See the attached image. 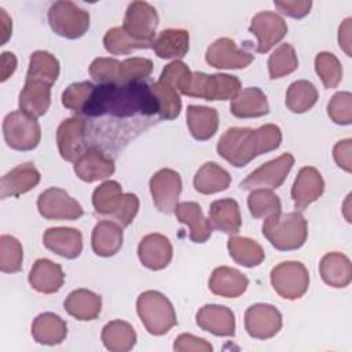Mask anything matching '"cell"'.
Returning a JSON list of instances; mask_svg holds the SVG:
<instances>
[{
  "instance_id": "1",
  "label": "cell",
  "mask_w": 352,
  "mask_h": 352,
  "mask_svg": "<svg viewBox=\"0 0 352 352\" xmlns=\"http://www.w3.org/2000/svg\"><path fill=\"white\" fill-rule=\"evenodd\" d=\"M158 103L151 85L143 81L126 84H99L94 88L82 114L102 117L106 114L125 118L136 114L153 116Z\"/></svg>"
},
{
  "instance_id": "2",
  "label": "cell",
  "mask_w": 352,
  "mask_h": 352,
  "mask_svg": "<svg viewBox=\"0 0 352 352\" xmlns=\"http://www.w3.org/2000/svg\"><path fill=\"white\" fill-rule=\"evenodd\" d=\"M261 230L268 242L282 252L300 249L308 236V224L300 212L272 214L265 219Z\"/></svg>"
},
{
  "instance_id": "3",
  "label": "cell",
  "mask_w": 352,
  "mask_h": 352,
  "mask_svg": "<svg viewBox=\"0 0 352 352\" xmlns=\"http://www.w3.org/2000/svg\"><path fill=\"white\" fill-rule=\"evenodd\" d=\"M136 311L143 326L153 336L166 334L177 323L172 302L157 290L143 292L136 300Z\"/></svg>"
},
{
  "instance_id": "4",
  "label": "cell",
  "mask_w": 352,
  "mask_h": 352,
  "mask_svg": "<svg viewBox=\"0 0 352 352\" xmlns=\"http://www.w3.org/2000/svg\"><path fill=\"white\" fill-rule=\"evenodd\" d=\"M217 153L235 168L246 166L253 158L263 154L256 129L232 126L217 142Z\"/></svg>"
},
{
  "instance_id": "5",
  "label": "cell",
  "mask_w": 352,
  "mask_h": 352,
  "mask_svg": "<svg viewBox=\"0 0 352 352\" xmlns=\"http://www.w3.org/2000/svg\"><path fill=\"white\" fill-rule=\"evenodd\" d=\"M241 91V81L231 74H206L202 72L191 73L184 95L205 100H232Z\"/></svg>"
},
{
  "instance_id": "6",
  "label": "cell",
  "mask_w": 352,
  "mask_h": 352,
  "mask_svg": "<svg viewBox=\"0 0 352 352\" xmlns=\"http://www.w3.org/2000/svg\"><path fill=\"white\" fill-rule=\"evenodd\" d=\"M3 135L8 147L18 151H29L40 143L41 128L34 116L19 109L6 116Z\"/></svg>"
},
{
  "instance_id": "7",
  "label": "cell",
  "mask_w": 352,
  "mask_h": 352,
  "mask_svg": "<svg viewBox=\"0 0 352 352\" xmlns=\"http://www.w3.org/2000/svg\"><path fill=\"white\" fill-rule=\"evenodd\" d=\"M48 23L65 38H80L89 29V14L73 1H55L48 8Z\"/></svg>"
},
{
  "instance_id": "8",
  "label": "cell",
  "mask_w": 352,
  "mask_h": 352,
  "mask_svg": "<svg viewBox=\"0 0 352 352\" xmlns=\"http://www.w3.org/2000/svg\"><path fill=\"white\" fill-rule=\"evenodd\" d=\"M274 290L286 300L301 298L309 286V272L300 261H283L271 271Z\"/></svg>"
},
{
  "instance_id": "9",
  "label": "cell",
  "mask_w": 352,
  "mask_h": 352,
  "mask_svg": "<svg viewBox=\"0 0 352 352\" xmlns=\"http://www.w3.org/2000/svg\"><path fill=\"white\" fill-rule=\"evenodd\" d=\"M157 26L158 14L151 4L146 1H132L126 7L122 28L132 38L146 43L153 48Z\"/></svg>"
},
{
  "instance_id": "10",
  "label": "cell",
  "mask_w": 352,
  "mask_h": 352,
  "mask_svg": "<svg viewBox=\"0 0 352 352\" xmlns=\"http://www.w3.org/2000/svg\"><path fill=\"white\" fill-rule=\"evenodd\" d=\"M294 165V157L290 153H285L275 160H271L256 170H253L239 187L242 190H254V188H278L286 180L289 172Z\"/></svg>"
},
{
  "instance_id": "11",
  "label": "cell",
  "mask_w": 352,
  "mask_h": 352,
  "mask_svg": "<svg viewBox=\"0 0 352 352\" xmlns=\"http://www.w3.org/2000/svg\"><path fill=\"white\" fill-rule=\"evenodd\" d=\"M37 209L48 220H77L84 213L81 205L58 187H51L38 195Z\"/></svg>"
},
{
  "instance_id": "12",
  "label": "cell",
  "mask_w": 352,
  "mask_h": 352,
  "mask_svg": "<svg viewBox=\"0 0 352 352\" xmlns=\"http://www.w3.org/2000/svg\"><path fill=\"white\" fill-rule=\"evenodd\" d=\"M150 192L155 208L162 213H173L182 192L180 175L169 168L160 169L150 179Z\"/></svg>"
},
{
  "instance_id": "13",
  "label": "cell",
  "mask_w": 352,
  "mask_h": 352,
  "mask_svg": "<svg viewBox=\"0 0 352 352\" xmlns=\"http://www.w3.org/2000/svg\"><path fill=\"white\" fill-rule=\"evenodd\" d=\"M282 329V314L271 304H253L245 312V330L256 340H268Z\"/></svg>"
},
{
  "instance_id": "14",
  "label": "cell",
  "mask_w": 352,
  "mask_h": 352,
  "mask_svg": "<svg viewBox=\"0 0 352 352\" xmlns=\"http://www.w3.org/2000/svg\"><path fill=\"white\" fill-rule=\"evenodd\" d=\"M249 32L257 37L256 52L265 54L286 36L287 23L276 12L261 11L252 18Z\"/></svg>"
},
{
  "instance_id": "15",
  "label": "cell",
  "mask_w": 352,
  "mask_h": 352,
  "mask_svg": "<svg viewBox=\"0 0 352 352\" xmlns=\"http://www.w3.org/2000/svg\"><path fill=\"white\" fill-rule=\"evenodd\" d=\"M205 60L216 69H243L254 60V55L239 48L234 40L221 37L208 47Z\"/></svg>"
},
{
  "instance_id": "16",
  "label": "cell",
  "mask_w": 352,
  "mask_h": 352,
  "mask_svg": "<svg viewBox=\"0 0 352 352\" xmlns=\"http://www.w3.org/2000/svg\"><path fill=\"white\" fill-rule=\"evenodd\" d=\"M85 121L81 117H70L60 122L56 131V144L65 161L76 162L85 151Z\"/></svg>"
},
{
  "instance_id": "17",
  "label": "cell",
  "mask_w": 352,
  "mask_h": 352,
  "mask_svg": "<svg viewBox=\"0 0 352 352\" xmlns=\"http://www.w3.org/2000/svg\"><path fill=\"white\" fill-rule=\"evenodd\" d=\"M138 257L146 268L160 271L172 261L173 248L165 235L157 232L148 234L139 242Z\"/></svg>"
},
{
  "instance_id": "18",
  "label": "cell",
  "mask_w": 352,
  "mask_h": 352,
  "mask_svg": "<svg viewBox=\"0 0 352 352\" xmlns=\"http://www.w3.org/2000/svg\"><path fill=\"white\" fill-rule=\"evenodd\" d=\"M114 170V161L95 146L88 147L74 162V173L87 183L107 179Z\"/></svg>"
},
{
  "instance_id": "19",
  "label": "cell",
  "mask_w": 352,
  "mask_h": 352,
  "mask_svg": "<svg viewBox=\"0 0 352 352\" xmlns=\"http://www.w3.org/2000/svg\"><path fill=\"white\" fill-rule=\"evenodd\" d=\"M323 191L324 182L320 172L314 166L301 168L292 187L294 208L298 210L307 209L323 194Z\"/></svg>"
},
{
  "instance_id": "20",
  "label": "cell",
  "mask_w": 352,
  "mask_h": 352,
  "mask_svg": "<svg viewBox=\"0 0 352 352\" xmlns=\"http://www.w3.org/2000/svg\"><path fill=\"white\" fill-rule=\"evenodd\" d=\"M195 320L202 330L212 333L213 336L231 337L235 334V315L224 305H204L197 312Z\"/></svg>"
},
{
  "instance_id": "21",
  "label": "cell",
  "mask_w": 352,
  "mask_h": 352,
  "mask_svg": "<svg viewBox=\"0 0 352 352\" xmlns=\"http://www.w3.org/2000/svg\"><path fill=\"white\" fill-rule=\"evenodd\" d=\"M40 172L30 162L21 164L7 172L0 182V197L6 199L8 197H19L40 183Z\"/></svg>"
},
{
  "instance_id": "22",
  "label": "cell",
  "mask_w": 352,
  "mask_h": 352,
  "mask_svg": "<svg viewBox=\"0 0 352 352\" xmlns=\"http://www.w3.org/2000/svg\"><path fill=\"white\" fill-rule=\"evenodd\" d=\"M47 249L65 258H76L82 250V235L78 230L70 227H52L43 235Z\"/></svg>"
},
{
  "instance_id": "23",
  "label": "cell",
  "mask_w": 352,
  "mask_h": 352,
  "mask_svg": "<svg viewBox=\"0 0 352 352\" xmlns=\"http://www.w3.org/2000/svg\"><path fill=\"white\" fill-rule=\"evenodd\" d=\"M249 286V279L241 271L231 267H217L213 270L209 278V289L213 294L226 297V298H236L242 296Z\"/></svg>"
},
{
  "instance_id": "24",
  "label": "cell",
  "mask_w": 352,
  "mask_h": 352,
  "mask_svg": "<svg viewBox=\"0 0 352 352\" xmlns=\"http://www.w3.org/2000/svg\"><path fill=\"white\" fill-rule=\"evenodd\" d=\"M65 282V274L62 267L48 258H38L34 261L30 274L29 283L38 293L52 294L56 293Z\"/></svg>"
},
{
  "instance_id": "25",
  "label": "cell",
  "mask_w": 352,
  "mask_h": 352,
  "mask_svg": "<svg viewBox=\"0 0 352 352\" xmlns=\"http://www.w3.org/2000/svg\"><path fill=\"white\" fill-rule=\"evenodd\" d=\"M319 272L323 282L331 287H346L352 280L351 260L340 252L326 253L319 263Z\"/></svg>"
},
{
  "instance_id": "26",
  "label": "cell",
  "mask_w": 352,
  "mask_h": 352,
  "mask_svg": "<svg viewBox=\"0 0 352 352\" xmlns=\"http://www.w3.org/2000/svg\"><path fill=\"white\" fill-rule=\"evenodd\" d=\"M51 87L40 80H25L18 100L19 109L36 118L44 116L51 104Z\"/></svg>"
},
{
  "instance_id": "27",
  "label": "cell",
  "mask_w": 352,
  "mask_h": 352,
  "mask_svg": "<svg viewBox=\"0 0 352 352\" xmlns=\"http://www.w3.org/2000/svg\"><path fill=\"white\" fill-rule=\"evenodd\" d=\"M177 220L190 228V239L195 243L206 242L212 235L210 220L204 216L197 202H180L173 212Z\"/></svg>"
},
{
  "instance_id": "28",
  "label": "cell",
  "mask_w": 352,
  "mask_h": 352,
  "mask_svg": "<svg viewBox=\"0 0 352 352\" xmlns=\"http://www.w3.org/2000/svg\"><path fill=\"white\" fill-rule=\"evenodd\" d=\"M230 111L238 118H254L268 114L270 106L265 94L257 87L243 88L230 103Z\"/></svg>"
},
{
  "instance_id": "29",
  "label": "cell",
  "mask_w": 352,
  "mask_h": 352,
  "mask_svg": "<svg viewBox=\"0 0 352 352\" xmlns=\"http://www.w3.org/2000/svg\"><path fill=\"white\" fill-rule=\"evenodd\" d=\"M122 239V227L120 224L110 220H102L94 227L91 245L95 254L100 257H111L121 249Z\"/></svg>"
},
{
  "instance_id": "30",
  "label": "cell",
  "mask_w": 352,
  "mask_h": 352,
  "mask_svg": "<svg viewBox=\"0 0 352 352\" xmlns=\"http://www.w3.org/2000/svg\"><path fill=\"white\" fill-rule=\"evenodd\" d=\"M63 307L77 320H94L100 314L102 297L88 289H77L66 297Z\"/></svg>"
},
{
  "instance_id": "31",
  "label": "cell",
  "mask_w": 352,
  "mask_h": 352,
  "mask_svg": "<svg viewBox=\"0 0 352 352\" xmlns=\"http://www.w3.org/2000/svg\"><path fill=\"white\" fill-rule=\"evenodd\" d=\"M209 219L214 228L230 235L236 234L242 226L239 205L232 198L213 201L209 209Z\"/></svg>"
},
{
  "instance_id": "32",
  "label": "cell",
  "mask_w": 352,
  "mask_h": 352,
  "mask_svg": "<svg viewBox=\"0 0 352 352\" xmlns=\"http://www.w3.org/2000/svg\"><path fill=\"white\" fill-rule=\"evenodd\" d=\"M32 336L38 344L58 345L67 336V324L59 315L44 312L33 320Z\"/></svg>"
},
{
  "instance_id": "33",
  "label": "cell",
  "mask_w": 352,
  "mask_h": 352,
  "mask_svg": "<svg viewBox=\"0 0 352 352\" xmlns=\"http://www.w3.org/2000/svg\"><path fill=\"white\" fill-rule=\"evenodd\" d=\"M188 131L197 140H208L214 136L219 128V114L213 107L190 104L187 107Z\"/></svg>"
},
{
  "instance_id": "34",
  "label": "cell",
  "mask_w": 352,
  "mask_h": 352,
  "mask_svg": "<svg viewBox=\"0 0 352 352\" xmlns=\"http://www.w3.org/2000/svg\"><path fill=\"white\" fill-rule=\"evenodd\" d=\"M190 48V34L184 29H165L154 40L153 50L161 59L183 58Z\"/></svg>"
},
{
  "instance_id": "35",
  "label": "cell",
  "mask_w": 352,
  "mask_h": 352,
  "mask_svg": "<svg viewBox=\"0 0 352 352\" xmlns=\"http://www.w3.org/2000/svg\"><path fill=\"white\" fill-rule=\"evenodd\" d=\"M230 184V173L216 162L204 164L194 176V188L205 195L224 191Z\"/></svg>"
},
{
  "instance_id": "36",
  "label": "cell",
  "mask_w": 352,
  "mask_h": 352,
  "mask_svg": "<svg viewBox=\"0 0 352 352\" xmlns=\"http://www.w3.org/2000/svg\"><path fill=\"white\" fill-rule=\"evenodd\" d=\"M102 342L111 352L131 351L136 344L133 327L124 320H111L102 329Z\"/></svg>"
},
{
  "instance_id": "37",
  "label": "cell",
  "mask_w": 352,
  "mask_h": 352,
  "mask_svg": "<svg viewBox=\"0 0 352 352\" xmlns=\"http://www.w3.org/2000/svg\"><path fill=\"white\" fill-rule=\"evenodd\" d=\"M227 249L232 260L242 267H257L265 258L261 245L248 236H231L227 241Z\"/></svg>"
},
{
  "instance_id": "38",
  "label": "cell",
  "mask_w": 352,
  "mask_h": 352,
  "mask_svg": "<svg viewBox=\"0 0 352 352\" xmlns=\"http://www.w3.org/2000/svg\"><path fill=\"white\" fill-rule=\"evenodd\" d=\"M319 98L316 87L307 80H297L292 82L286 91V107L296 114L311 110Z\"/></svg>"
},
{
  "instance_id": "39",
  "label": "cell",
  "mask_w": 352,
  "mask_h": 352,
  "mask_svg": "<svg viewBox=\"0 0 352 352\" xmlns=\"http://www.w3.org/2000/svg\"><path fill=\"white\" fill-rule=\"evenodd\" d=\"M59 60L48 51H34L30 55L26 80H40L52 85L59 76Z\"/></svg>"
},
{
  "instance_id": "40",
  "label": "cell",
  "mask_w": 352,
  "mask_h": 352,
  "mask_svg": "<svg viewBox=\"0 0 352 352\" xmlns=\"http://www.w3.org/2000/svg\"><path fill=\"white\" fill-rule=\"evenodd\" d=\"M122 187L116 180H106L95 188L92 194V205L95 212L102 216H111L122 201Z\"/></svg>"
},
{
  "instance_id": "41",
  "label": "cell",
  "mask_w": 352,
  "mask_h": 352,
  "mask_svg": "<svg viewBox=\"0 0 352 352\" xmlns=\"http://www.w3.org/2000/svg\"><path fill=\"white\" fill-rule=\"evenodd\" d=\"M153 94L158 103V114L162 120H175L182 110L180 94L168 82L158 80L151 85Z\"/></svg>"
},
{
  "instance_id": "42",
  "label": "cell",
  "mask_w": 352,
  "mask_h": 352,
  "mask_svg": "<svg viewBox=\"0 0 352 352\" xmlns=\"http://www.w3.org/2000/svg\"><path fill=\"white\" fill-rule=\"evenodd\" d=\"M249 212L254 219H267L280 212L279 197L270 188H254L248 197Z\"/></svg>"
},
{
  "instance_id": "43",
  "label": "cell",
  "mask_w": 352,
  "mask_h": 352,
  "mask_svg": "<svg viewBox=\"0 0 352 352\" xmlns=\"http://www.w3.org/2000/svg\"><path fill=\"white\" fill-rule=\"evenodd\" d=\"M298 67V59L293 45L285 43L280 44L268 58L270 78H280L293 73Z\"/></svg>"
},
{
  "instance_id": "44",
  "label": "cell",
  "mask_w": 352,
  "mask_h": 352,
  "mask_svg": "<svg viewBox=\"0 0 352 352\" xmlns=\"http://www.w3.org/2000/svg\"><path fill=\"white\" fill-rule=\"evenodd\" d=\"M103 45L106 51L113 55H124V54H131L135 50L151 48V45L132 38L124 30L122 26H116L109 29L103 37Z\"/></svg>"
},
{
  "instance_id": "45",
  "label": "cell",
  "mask_w": 352,
  "mask_h": 352,
  "mask_svg": "<svg viewBox=\"0 0 352 352\" xmlns=\"http://www.w3.org/2000/svg\"><path fill=\"white\" fill-rule=\"evenodd\" d=\"M23 260V249L21 242L12 235L0 236V270L4 274H15L21 271Z\"/></svg>"
},
{
  "instance_id": "46",
  "label": "cell",
  "mask_w": 352,
  "mask_h": 352,
  "mask_svg": "<svg viewBox=\"0 0 352 352\" xmlns=\"http://www.w3.org/2000/svg\"><path fill=\"white\" fill-rule=\"evenodd\" d=\"M315 72L326 88H336L342 80V66L331 52H319L315 56Z\"/></svg>"
},
{
  "instance_id": "47",
  "label": "cell",
  "mask_w": 352,
  "mask_h": 352,
  "mask_svg": "<svg viewBox=\"0 0 352 352\" xmlns=\"http://www.w3.org/2000/svg\"><path fill=\"white\" fill-rule=\"evenodd\" d=\"M153 72V62L147 58L133 56L121 62L118 84L138 82L147 78Z\"/></svg>"
},
{
  "instance_id": "48",
  "label": "cell",
  "mask_w": 352,
  "mask_h": 352,
  "mask_svg": "<svg viewBox=\"0 0 352 352\" xmlns=\"http://www.w3.org/2000/svg\"><path fill=\"white\" fill-rule=\"evenodd\" d=\"M95 85L89 81L70 84L62 94V104L73 111L82 113Z\"/></svg>"
},
{
  "instance_id": "49",
  "label": "cell",
  "mask_w": 352,
  "mask_h": 352,
  "mask_svg": "<svg viewBox=\"0 0 352 352\" xmlns=\"http://www.w3.org/2000/svg\"><path fill=\"white\" fill-rule=\"evenodd\" d=\"M121 62L114 58H95L89 65V76L99 84H118Z\"/></svg>"
},
{
  "instance_id": "50",
  "label": "cell",
  "mask_w": 352,
  "mask_h": 352,
  "mask_svg": "<svg viewBox=\"0 0 352 352\" xmlns=\"http://www.w3.org/2000/svg\"><path fill=\"white\" fill-rule=\"evenodd\" d=\"M327 114L337 125H349L352 122V95L348 91L337 92L327 103Z\"/></svg>"
},
{
  "instance_id": "51",
  "label": "cell",
  "mask_w": 352,
  "mask_h": 352,
  "mask_svg": "<svg viewBox=\"0 0 352 352\" xmlns=\"http://www.w3.org/2000/svg\"><path fill=\"white\" fill-rule=\"evenodd\" d=\"M190 78H191V70L188 69V66L182 60H173L164 67L158 80L168 82L179 94L184 95V91L188 87Z\"/></svg>"
},
{
  "instance_id": "52",
  "label": "cell",
  "mask_w": 352,
  "mask_h": 352,
  "mask_svg": "<svg viewBox=\"0 0 352 352\" xmlns=\"http://www.w3.org/2000/svg\"><path fill=\"white\" fill-rule=\"evenodd\" d=\"M138 210H139V198L132 192H126L122 195L121 205L110 217L121 227H126L132 223V220L138 214Z\"/></svg>"
},
{
  "instance_id": "53",
  "label": "cell",
  "mask_w": 352,
  "mask_h": 352,
  "mask_svg": "<svg viewBox=\"0 0 352 352\" xmlns=\"http://www.w3.org/2000/svg\"><path fill=\"white\" fill-rule=\"evenodd\" d=\"M173 349L177 352H188V351L210 352V351H213V346L206 340H204L201 337H195L192 334L183 333L175 340Z\"/></svg>"
},
{
  "instance_id": "54",
  "label": "cell",
  "mask_w": 352,
  "mask_h": 352,
  "mask_svg": "<svg viewBox=\"0 0 352 352\" xmlns=\"http://www.w3.org/2000/svg\"><path fill=\"white\" fill-rule=\"evenodd\" d=\"M274 4L278 8V11H280L283 15H287L296 19H300L308 15L312 7L311 0H283V1H275Z\"/></svg>"
},
{
  "instance_id": "55",
  "label": "cell",
  "mask_w": 352,
  "mask_h": 352,
  "mask_svg": "<svg viewBox=\"0 0 352 352\" xmlns=\"http://www.w3.org/2000/svg\"><path fill=\"white\" fill-rule=\"evenodd\" d=\"M351 153H352V140L349 138L340 140L338 143H336V146L333 148V157H334L336 164L348 173L352 172Z\"/></svg>"
},
{
  "instance_id": "56",
  "label": "cell",
  "mask_w": 352,
  "mask_h": 352,
  "mask_svg": "<svg viewBox=\"0 0 352 352\" xmlns=\"http://www.w3.org/2000/svg\"><path fill=\"white\" fill-rule=\"evenodd\" d=\"M351 22L352 19L351 18H346L338 28V45L340 48L348 55L351 56L352 52H351Z\"/></svg>"
},
{
  "instance_id": "57",
  "label": "cell",
  "mask_w": 352,
  "mask_h": 352,
  "mask_svg": "<svg viewBox=\"0 0 352 352\" xmlns=\"http://www.w3.org/2000/svg\"><path fill=\"white\" fill-rule=\"evenodd\" d=\"M16 69V58L12 52L4 51L1 54V67H0V81H7Z\"/></svg>"
},
{
  "instance_id": "58",
  "label": "cell",
  "mask_w": 352,
  "mask_h": 352,
  "mask_svg": "<svg viewBox=\"0 0 352 352\" xmlns=\"http://www.w3.org/2000/svg\"><path fill=\"white\" fill-rule=\"evenodd\" d=\"M0 25H1V45H3L10 38L11 30H12L11 18L8 16V14L6 12L4 8H0Z\"/></svg>"
}]
</instances>
